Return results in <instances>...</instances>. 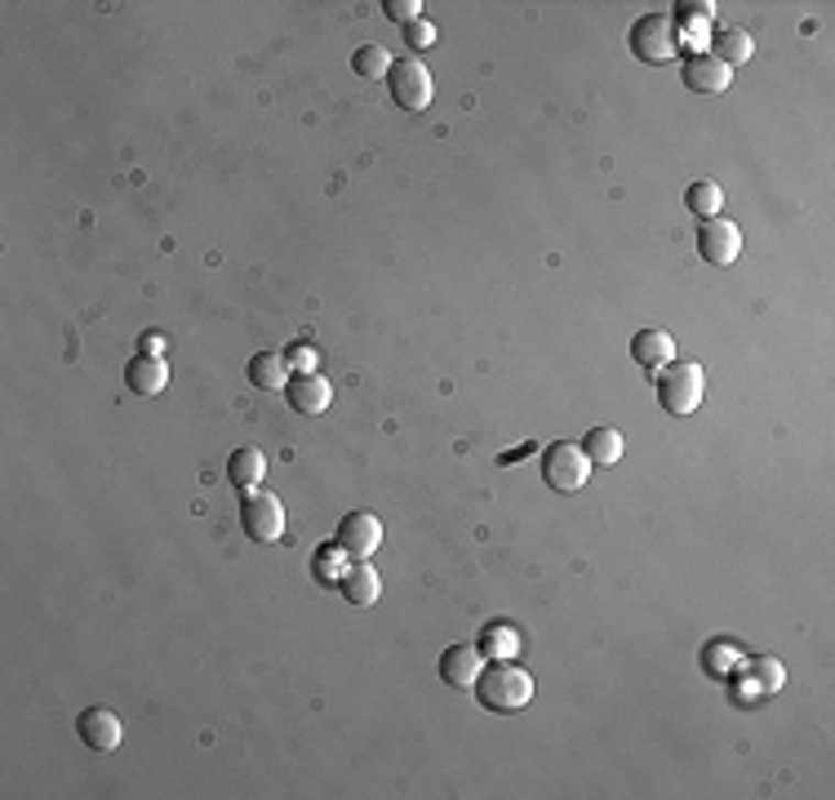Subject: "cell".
<instances>
[{
    "mask_svg": "<svg viewBox=\"0 0 835 800\" xmlns=\"http://www.w3.org/2000/svg\"><path fill=\"white\" fill-rule=\"evenodd\" d=\"M383 14L392 19V23H418L422 19V0H387V6H383Z\"/></svg>",
    "mask_w": 835,
    "mask_h": 800,
    "instance_id": "22",
    "label": "cell"
},
{
    "mask_svg": "<svg viewBox=\"0 0 835 800\" xmlns=\"http://www.w3.org/2000/svg\"><path fill=\"white\" fill-rule=\"evenodd\" d=\"M542 481L556 494H578L591 481V459L582 453V445H573V440L547 445V453H542Z\"/></svg>",
    "mask_w": 835,
    "mask_h": 800,
    "instance_id": "3",
    "label": "cell"
},
{
    "mask_svg": "<svg viewBox=\"0 0 835 800\" xmlns=\"http://www.w3.org/2000/svg\"><path fill=\"white\" fill-rule=\"evenodd\" d=\"M338 551L351 556V560H370L378 547H383V520L374 512H351L342 525H338Z\"/></svg>",
    "mask_w": 835,
    "mask_h": 800,
    "instance_id": "8",
    "label": "cell"
},
{
    "mask_svg": "<svg viewBox=\"0 0 835 800\" xmlns=\"http://www.w3.org/2000/svg\"><path fill=\"white\" fill-rule=\"evenodd\" d=\"M285 396H289V405L298 409V414H325L329 409V401H333V387H329V379L320 374V370H311V374H294L289 379V387H285Z\"/></svg>",
    "mask_w": 835,
    "mask_h": 800,
    "instance_id": "11",
    "label": "cell"
},
{
    "mask_svg": "<svg viewBox=\"0 0 835 800\" xmlns=\"http://www.w3.org/2000/svg\"><path fill=\"white\" fill-rule=\"evenodd\" d=\"M405 45H409V50H414V58H418V50H431V45H436V28H431L427 19L409 23V28H405Z\"/></svg>",
    "mask_w": 835,
    "mask_h": 800,
    "instance_id": "23",
    "label": "cell"
},
{
    "mask_svg": "<svg viewBox=\"0 0 835 800\" xmlns=\"http://www.w3.org/2000/svg\"><path fill=\"white\" fill-rule=\"evenodd\" d=\"M338 588H342L347 605H355V610H370V605L383 596V579H378V569H374L370 560H355L347 574L338 579Z\"/></svg>",
    "mask_w": 835,
    "mask_h": 800,
    "instance_id": "13",
    "label": "cell"
},
{
    "mask_svg": "<svg viewBox=\"0 0 835 800\" xmlns=\"http://www.w3.org/2000/svg\"><path fill=\"white\" fill-rule=\"evenodd\" d=\"M684 205H689V213H697V218H721L725 191L715 187L711 178H702V183H693V187L684 191Z\"/></svg>",
    "mask_w": 835,
    "mask_h": 800,
    "instance_id": "20",
    "label": "cell"
},
{
    "mask_svg": "<svg viewBox=\"0 0 835 800\" xmlns=\"http://www.w3.org/2000/svg\"><path fill=\"white\" fill-rule=\"evenodd\" d=\"M289 357L285 352H259L254 361H250V383L259 387V392H285L289 387Z\"/></svg>",
    "mask_w": 835,
    "mask_h": 800,
    "instance_id": "17",
    "label": "cell"
},
{
    "mask_svg": "<svg viewBox=\"0 0 835 800\" xmlns=\"http://www.w3.org/2000/svg\"><path fill=\"white\" fill-rule=\"evenodd\" d=\"M263 476H267V459L254 449V445H245V449H235L231 459H227V481L235 485V490H259L263 485Z\"/></svg>",
    "mask_w": 835,
    "mask_h": 800,
    "instance_id": "16",
    "label": "cell"
},
{
    "mask_svg": "<svg viewBox=\"0 0 835 800\" xmlns=\"http://www.w3.org/2000/svg\"><path fill=\"white\" fill-rule=\"evenodd\" d=\"M481 671H485V658H481V649H471V645H449L440 654V680L453 684V690H475Z\"/></svg>",
    "mask_w": 835,
    "mask_h": 800,
    "instance_id": "10",
    "label": "cell"
},
{
    "mask_svg": "<svg viewBox=\"0 0 835 800\" xmlns=\"http://www.w3.org/2000/svg\"><path fill=\"white\" fill-rule=\"evenodd\" d=\"M631 54L640 63H671L680 54V28L671 14H645L636 28H631Z\"/></svg>",
    "mask_w": 835,
    "mask_h": 800,
    "instance_id": "4",
    "label": "cell"
},
{
    "mask_svg": "<svg viewBox=\"0 0 835 800\" xmlns=\"http://www.w3.org/2000/svg\"><path fill=\"white\" fill-rule=\"evenodd\" d=\"M715 50V58H721L725 67H743V63H751V54H756V45H751V36L747 32H738V28H729V32H721V36H715L711 41Z\"/></svg>",
    "mask_w": 835,
    "mask_h": 800,
    "instance_id": "19",
    "label": "cell"
},
{
    "mask_svg": "<svg viewBox=\"0 0 835 800\" xmlns=\"http://www.w3.org/2000/svg\"><path fill=\"white\" fill-rule=\"evenodd\" d=\"M76 730H80V743L89 747V752H98V756H107V752H116L121 747V716L116 712H107V708H85L80 712V721H76Z\"/></svg>",
    "mask_w": 835,
    "mask_h": 800,
    "instance_id": "9",
    "label": "cell"
},
{
    "mask_svg": "<svg viewBox=\"0 0 835 800\" xmlns=\"http://www.w3.org/2000/svg\"><path fill=\"white\" fill-rule=\"evenodd\" d=\"M289 361H298V374H311L316 365H320V357L316 352H307V348H294V352H285Z\"/></svg>",
    "mask_w": 835,
    "mask_h": 800,
    "instance_id": "25",
    "label": "cell"
},
{
    "mask_svg": "<svg viewBox=\"0 0 835 800\" xmlns=\"http://www.w3.org/2000/svg\"><path fill=\"white\" fill-rule=\"evenodd\" d=\"M387 89H392V102L400 111H427L431 98H436V85H431V72L409 54V58H396L392 72H387Z\"/></svg>",
    "mask_w": 835,
    "mask_h": 800,
    "instance_id": "5",
    "label": "cell"
},
{
    "mask_svg": "<svg viewBox=\"0 0 835 800\" xmlns=\"http://www.w3.org/2000/svg\"><path fill=\"white\" fill-rule=\"evenodd\" d=\"M702 396H706V374H702V365H693V361H671V365H662L658 370V405L667 409V414H693L697 405H702Z\"/></svg>",
    "mask_w": 835,
    "mask_h": 800,
    "instance_id": "2",
    "label": "cell"
},
{
    "mask_svg": "<svg viewBox=\"0 0 835 800\" xmlns=\"http://www.w3.org/2000/svg\"><path fill=\"white\" fill-rule=\"evenodd\" d=\"M697 250H702V259L715 263V267L738 263V259H743V232H738V222H729V218H702V227H697Z\"/></svg>",
    "mask_w": 835,
    "mask_h": 800,
    "instance_id": "6",
    "label": "cell"
},
{
    "mask_svg": "<svg viewBox=\"0 0 835 800\" xmlns=\"http://www.w3.org/2000/svg\"><path fill=\"white\" fill-rule=\"evenodd\" d=\"M729 80H734V67H725L715 54H693V58L684 63V85H689L693 94H725Z\"/></svg>",
    "mask_w": 835,
    "mask_h": 800,
    "instance_id": "12",
    "label": "cell"
},
{
    "mask_svg": "<svg viewBox=\"0 0 835 800\" xmlns=\"http://www.w3.org/2000/svg\"><path fill=\"white\" fill-rule=\"evenodd\" d=\"M125 383L139 392V396H161L169 387V361L161 357H139L130 370H125Z\"/></svg>",
    "mask_w": 835,
    "mask_h": 800,
    "instance_id": "18",
    "label": "cell"
},
{
    "mask_svg": "<svg viewBox=\"0 0 835 800\" xmlns=\"http://www.w3.org/2000/svg\"><path fill=\"white\" fill-rule=\"evenodd\" d=\"M241 525H245V534L254 543H281V534H285V507H281V498L250 490V498L241 503Z\"/></svg>",
    "mask_w": 835,
    "mask_h": 800,
    "instance_id": "7",
    "label": "cell"
},
{
    "mask_svg": "<svg viewBox=\"0 0 835 800\" xmlns=\"http://www.w3.org/2000/svg\"><path fill=\"white\" fill-rule=\"evenodd\" d=\"M351 67L361 72L365 80H383L392 72V54L383 45H361V50H355V58H351Z\"/></svg>",
    "mask_w": 835,
    "mask_h": 800,
    "instance_id": "21",
    "label": "cell"
},
{
    "mask_svg": "<svg viewBox=\"0 0 835 800\" xmlns=\"http://www.w3.org/2000/svg\"><path fill=\"white\" fill-rule=\"evenodd\" d=\"M623 449H627V440H623L618 427H591L586 440H582V453L591 459V468H614V463H623Z\"/></svg>",
    "mask_w": 835,
    "mask_h": 800,
    "instance_id": "15",
    "label": "cell"
},
{
    "mask_svg": "<svg viewBox=\"0 0 835 800\" xmlns=\"http://www.w3.org/2000/svg\"><path fill=\"white\" fill-rule=\"evenodd\" d=\"M760 671H765V690H782V667L778 662H760Z\"/></svg>",
    "mask_w": 835,
    "mask_h": 800,
    "instance_id": "26",
    "label": "cell"
},
{
    "mask_svg": "<svg viewBox=\"0 0 835 800\" xmlns=\"http://www.w3.org/2000/svg\"><path fill=\"white\" fill-rule=\"evenodd\" d=\"M631 357H636V365H645L649 374H658L662 365L675 361V338L667 329H640L631 338Z\"/></svg>",
    "mask_w": 835,
    "mask_h": 800,
    "instance_id": "14",
    "label": "cell"
},
{
    "mask_svg": "<svg viewBox=\"0 0 835 800\" xmlns=\"http://www.w3.org/2000/svg\"><path fill=\"white\" fill-rule=\"evenodd\" d=\"M475 699H481L485 712H498V716L525 712L529 699H534V676H529L525 667L498 662V667L481 671V680H475Z\"/></svg>",
    "mask_w": 835,
    "mask_h": 800,
    "instance_id": "1",
    "label": "cell"
},
{
    "mask_svg": "<svg viewBox=\"0 0 835 800\" xmlns=\"http://www.w3.org/2000/svg\"><path fill=\"white\" fill-rule=\"evenodd\" d=\"M680 14H684L689 23H711V19H715V6H711V0H702V6H689V0H684Z\"/></svg>",
    "mask_w": 835,
    "mask_h": 800,
    "instance_id": "24",
    "label": "cell"
}]
</instances>
